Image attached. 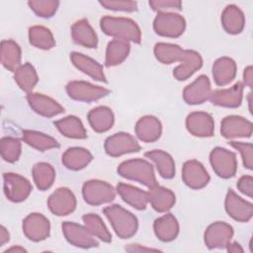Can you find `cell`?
<instances>
[{
	"label": "cell",
	"mask_w": 253,
	"mask_h": 253,
	"mask_svg": "<svg viewBox=\"0 0 253 253\" xmlns=\"http://www.w3.org/2000/svg\"><path fill=\"white\" fill-rule=\"evenodd\" d=\"M1 63L6 69L14 72L21 65V48L14 41L1 42Z\"/></svg>",
	"instance_id": "cell-33"
},
{
	"label": "cell",
	"mask_w": 253,
	"mask_h": 253,
	"mask_svg": "<svg viewBox=\"0 0 253 253\" xmlns=\"http://www.w3.org/2000/svg\"><path fill=\"white\" fill-rule=\"evenodd\" d=\"M21 154V142L18 138L3 137L1 139V155L7 162H15Z\"/></svg>",
	"instance_id": "cell-41"
},
{
	"label": "cell",
	"mask_w": 253,
	"mask_h": 253,
	"mask_svg": "<svg viewBox=\"0 0 253 253\" xmlns=\"http://www.w3.org/2000/svg\"><path fill=\"white\" fill-rule=\"evenodd\" d=\"M243 98V85L237 82L227 89H217L211 91L210 100L213 105L225 108H237Z\"/></svg>",
	"instance_id": "cell-20"
},
{
	"label": "cell",
	"mask_w": 253,
	"mask_h": 253,
	"mask_svg": "<svg viewBox=\"0 0 253 253\" xmlns=\"http://www.w3.org/2000/svg\"><path fill=\"white\" fill-rule=\"evenodd\" d=\"M8 252H27V250L20 246H13L5 251V253H8Z\"/></svg>",
	"instance_id": "cell-51"
},
{
	"label": "cell",
	"mask_w": 253,
	"mask_h": 253,
	"mask_svg": "<svg viewBox=\"0 0 253 253\" xmlns=\"http://www.w3.org/2000/svg\"><path fill=\"white\" fill-rule=\"evenodd\" d=\"M22 139L27 144H29L30 146L40 151H45V150L59 146L55 138L37 130H31V129L23 130Z\"/></svg>",
	"instance_id": "cell-35"
},
{
	"label": "cell",
	"mask_w": 253,
	"mask_h": 253,
	"mask_svg": "<svg viewBox=\"0 0 253 253\" xmlns=\"http://www.w3.org/2000/svg\"><path fill=\"white\" fill-rule=\"evenodd\" d=\"M68 96L80 102H93L109 95L110 91L106 88L95 86L85 81H71L66 85Z\"/></svg>",
	"instance_id": "cell-9"
},
{
	"label": "cell",
	"mask_w": 253,
	"mask_h": 253,
	"mask_svg": "<svg viewBox=\"0 0 253 253\" xmlns=\"http://www.w3.org/2000/svg\"><path fill=\"white\" fill-rule=\"evenodd\" d=\"M145 157L154 162L157 171L164 179H171L175 175V162L170 154L163 150L155 149L146 152Z\"/></svg>",
	"instance_id": "cell-32"
},
{
	"label": "cell",
	"mask_w": 253,
	"mask_h": 253,
	"mask_svg": "<svg viewBox=\"0 0 253 253\" xmlns=\"http://www.w3.org/2000/svg\"><path fill=\"white\" fill-rule=\"evenodd\" d=\"M27 101L30 107L39 115L51 118L64 112L62 106H60L53 99L40 93H29L27 95Z\"/></svg>",
	"instance_id": "cell-21"
},
{
	"label": "cell",
	"mask_w": 253,
	"mask_h": 253,
	"mask_svg": "<svg viewBox=\"0 0 253 253\" xmlns=\"http://www.w3.org/2000/svg\"><path fill=\"white\" fill-rule=\"evenodd\" d=\"M82 195L87 204L99 206L112 202L116 197V191L105 181L90 180L84 183Z\"/></svg>",
	"instance_id": "cell-5"
},
{
	"label": "cell",
	"mask_w": 253,
	"mask_h": 253,
	"mask_svg": "<svg viewBox=\"0 0 253 253\" xmlns=\"http://www.w3.org/2000/svg\"><path fill=\"white\" fill-rule=\"evenodd\" d=\"M10 239V235H9V232L8 230L2 225L0 227V245L3 246L6 242H8Z\"/></svg>",
	"instance_id": "cell-49"
},
{
	"label": "cell",
	"mask_w": 253,
	"mask_h": 253,
	"mask_svg": "<svg viewBox=\"0 0 253 253\" xmlns=\"http://www.w3.org/2000/svg\"><path fill=\"white\" fill-rule=\"evenodd\" d=\"M61 227L66 240L76 247L91 248L99 245L95 236L86 226L84 227L78 223L66 221L62 223Z\"/></svg>",
	"instance_id": "cell-11"
},
{
	"label": "cell",
	"mask_w": 253,
	"mask_h": 253,
	"mask_svg": "<svg viewBox=\"0 0 253 253\" xmlns=\"http://www.w3.org/2000/svg\"><path fill=\"white\" fill-rule=\"evenodd\" d=\"M70 59L74 66H76L83 73L89 75L94 80L102 82L107 81L106 76L104 74L103 66L96 60L75 51L70 54Z\"/></svg>",
	"instance_id": "cell-25"
},
{
	"label": "cell",
	"mask_w": 253,
	"mask_h": 253,
	"mask_svg": "<svg viewBox=\"0 0 253 253\" xmlns=\"http://www.w3.org/2000/svg\"><path fill=\"white\" fill-rule=\"evenodd\" d=\"M211 93L210 79L206 75H200L183 91V98L190 105H198L210 99Z\"/></svg>",
	"instance_id": "cell-19"
},
{
	"label": "cell",
	"mask_w": 253,
	"mask_h": 253,
	"mask_svg": "<svg viewBox=\"0 0 253 253\" xmlns=\"http://www.w3.org/2000/svg\"><path fill=\"white\" fill-rule=\"evenodd\" d=\"M99 3L106 9L114 11L133 12L137 9V3L129 0H103Z\"/></svg>",
	"instance_id": "cell-43"
},
{
	"label": "cell",
	"mask_w": 253,
	"mask_h": 253,
	"mask_svg": "<svg viewBox=\"0 0 253 253\" xmlns=\"http://www.w3.org/2000/svg\"><path fill=\"white\" fill-rule=\"evenodd\" d=\"M49 231V221L41 213H31L23 220V232L32 241L39 242L44 240L48 237Z\"/></svg>",
	"instance_id": "cell-12"
},
{
	"label": "cell",
	"mask_w": 253,
	"mask_h": 253,
	"mask_svg": "<svg viewBox=\"0 0 253 253\" xmlns=\"http://www.w3.org/2000/svg\"><path fill=\"white\" fill-rule=\"evenodd\" d=\"M4 193L8 200L14 203L25 201L31 194L33 187L30 181L16 173H4Z\"/></svg>",
	"instance_id": "cell-8"
},
{
	"label": "cell",
	"mask_w": 253,
	"mask_h": 253,
	"mask_svg": "<svg viewBox=\"0 0 253 253\" xmlns=\"http://www.w3.org/2000/svg\"><path fill=\"white\" fill-rule=\"evenodd\" d=\"M149 6L158 13H165L167 10H181L182 2L177 0H151Z\"/></svg>",
	"instance_id": "cell-45"
},
{
	"label": "cell",
	"mask_w": 253,
	"mask_h": 253,
	"mask_svg": "<svg viewBox=\"0 0 253 253\" xmlns=\"http://www.w3.org/2000/svg\"><path fill=\"white\" fill-rule=\"evenodd\" d=\"M153 229L158 239L164 242L174 240L179 233V223L171 213H166L155 219Z\"/></svg>",
	"instance_id": "cell-27"
},
{
	"label": "cell",
	"mask_w": 253,
	"mask_h": 253,
	"mask_svg": "<svg viewBox=\"0 0 253 253\" xmlns=\"http://www.w3.org/2000/svg\"><path fill=\"white\" fill-rule=\"evenodd\" d=\"M182 179L189 188L199 190L208 185L210 175L201 162L197 160H189L183 165Z\"/></svg>",
	"instance_id": "cell-16"
},
{
	"label": "cell",
	"mask_w": 253,
	"mask_h": 253,
	"mask_svg": "<svg viewBox=\"0 0 253 253\" xmlns=\"http://www.w3.org/2000/svg\"><path fill=\"white\" fill-rule=\"evenodd\" d=\"M162 132L160 121L153 116H144L140 118L135 125V134L144 142L156 141Z\"/></svg>",
	"instance_id": "cell-22"
},
{
	"label": "cell",
	"mask_w": 253,
	"mask_h": 253,
	"mask_svg": "<svg viewBox=\"0 0 253 253\" xmlns=\"http://www.w3.org/2000/svg\"><path fill=\"white\" fill-rule=\"evenodd\" d=\"M117 192L126 204L136 210H144L147 206V192H144L139 188L125 183H119L117 185Z\"/></svg>",
	"instance_id": "cell-28"
},
{
	"label": "cell",
	"mask_w": 253,
	"mask_h": 253,
	"mask_svg": "<svg viewBox=\"0 0 253 253\" xmlns=\"http://www.w3.org/2000/svg\"><path fill=\"white\" fill-rule=\"evenodd\" d=\"M225 248L227 249V251H229V252H233V253L243 252V248H242V247L240 246V244H239V243H237V242H233V243L229 242Z\"/></svg>",
	"instance_id": "cell-50"
},
{
	"label": "cell",
	"mask_w": 253,
	"mask_h": 253,
	"mask_svg": "<svg viewBox=\"0 0 253 253\" xmlns=\"http://www.w3.org/2000/svg\"><path fill=\"white\" fill-rule=\"evenodd\" d=\"M93 159L92 154L82 147L68 148L62 155L63 165L70 170H81L85 168Z\"/></svg>",
	"instance_id": "cell-31"
},
{
	"label": "cell",
	"mask_w": 253,
	"mask_h": 253,
	"mask_svg": "<svg viewBox=\"0 0 253 253\" xmlns=\"http://www.w3.org/2000/svg\"><path fill=\"white\" fill-rule=\"evenodd\" d=\"M105 151L112 157H118L123 154L137 152L140 145L135 138L126 132H117L105 140Z\"/></svg>",
	"instance_id": "cell-10"
},
{
	"label": "cell",
	"mask_w": 253,
	"mask_h": 253,
	"mask_svg": "<svg viewBox=\"0 0 253 253\" xmlns=\"http://www.w3.org/2000/svg\"><path fill=\"white\" fill-rule=\"evenodd\" d=\"M188 131L199 137H209L213 135L214 122L212 117L205 112H194L186 119Z\"/></svg>",
	"instance_id": "cell-18"
},
{
	"label": "cell",
	"mask_w": 253,
	"mask_h": 253,
	"mask_svg": "<svg viewBox=\"0 0 253 253\" xmlns=\"http://www.w3.org/2000/svg\"><path fill=\"white\" fill-rule=\"evenodd\" d=\"M29 40L32 45L41 49H50L55 45L51 32L42 26H34L29 29Z\"/></svg>",
	"instance_id": "cell-39"
},
{
	"label": "cell",
	"mask_w": 253,
	"mask_h": 253,
	"mask_svg": "<svg viewBox=\"0 0 253 253\" xmlns=\"http://www.w3.org/2000/svg\"><path fill=\"white\" fill-rule=\"evenodd\" d=\"M186 28L185 19L176 13H158L153 21V29L156 34L167 38L180 37Z\"/></svg>",
	"instance_id": "cell-6"
},
{
	"label": "cell",
	"mask_w": 253,
	"mask_h": 253,
	"mask_svg": "<svg viewBox=\"0 0 253 253\" xmlns=\"http://www.w3.org/2000/svg\"><path fill=\"white\" fill-rule=\"evenodd\" d=\"M221 24L228 34L237 35L244 29V14L237 6L228 5L221 14Z\"/></svg>",
	"instance_id": "cell-29"
},
{
	"label": "cell",
	"mask_w": 253,
	"mask_h": 253,
	"mask_svg": "<svg viewBox=\"0 0 253 253\" xmlns=\"http://www.w3.org/2000/svg\"><path fill=\"white\" fill-rule=\"evenodd\" d=\"M28 5L39 17L49 18L56 12L59 2L55 0H33L29 1Z\"/></svg>",
	"instance_id": "cell-42"
},
{
	"label": "cell",
	"mask_w": 253,
	"mask_h": 253,
	"mask_svg": "<svg viewBox=\"0 0 253 253\" xmlns=\"http://www.w3.org/2000/svg\"><path fill=\"white\" fill-rule=\"evenodd\" d=\"M54 126L66 137L81 139L87 136L82 122L75 116H68L58 120L54 122Z\"/></svg>",
	"instance_id": "cell-34"
},
{
	"label": "cell",
	"mask_w": 253,
	"mask_h": 253,
	"mask_svg": "<svg viewBox=\"0 0 253 253\" xmlns=\"http://www.w3.org/2000/svg\"><path fill=\"white\" fill-rule=\"evenodd\" d=\"M71 36L74 42H76L77 44L89 48H94L97 46V35L86 19H81L72 25Z\"/></svg>",
	"instance_id": "cell-26"
},
{
	"label": "cell",
	"mask_w": 253,
	"mask_h": 253,
	"mask_svg": "<svg viewBox=\"0 0 253 253\" xmlns=\"http://www.w3.org/2000/svg\"><path fill=\"white\" fill-rule=\"evenodd\" d=\"M211 165L217 176L223 179L231 178L237 170V160L233 152L222 148L215 147L210 154Z\"/></svg>",
	"instance_id": "cell-7"
},
{
	"label": "cell",
	"mask_w": 253,
	"mask_h": 253,
	"mask_svg": "<svg viewBox=\"0 0 253 253\" xmlns=\"http://www.w3.org/2000/svg\"><path fill=\"white\" fill-rule=\"evenodd\" d=\"M229 144L237 149L241 154L244 167L251 170L253 167V146L251 143L246 142H238V141H230Z\"/></svg>",
	"instance_id": "cell-44"
},
{
	"label": "cell",
	"mask_w": 253,
	"mask_h": 253,
	"mask_svg": "<svg viewBox=\"0 0 253 253\" xmlns=\"http://www.w3.org/2000/svg\"><path fill=\"white\" fill-rule=\"evenodd\" d=\"M224 207L228 215L240 222L248 221L253 215L252 204L240 198L231 189H229L226 194Z\"/></svg>",
	"instance_id": "cell-14"
},
{
	"label": "cell",
	"mask_w": 253,
	"mask_h": 253,
	"mask_svg": "<svg viewBox=\"0 0 253 253\" xmlns=\"http://www.w3.org/2000/svg\"><path fill=\"white\" fill-rule=\"evenodd\" d=\"M236 63L230 57H220L212 65V77L216 85L224 86L229 84L236 75Z\"/></svg>",
	"instance_id": "cell-24"
},
{
	"label": "cell",
	"mask_w": 253,
	"mask_h": 253,
	"mask_svg": "<svg viewBox=\"0 0 253 253\" xmlns=\"http://www.w3.org/2000/svg\"><path fill=\"white\" fill-rule=\"evenodd\" d=\"M237 188L242 194L248 196L249 198H252V196H253V178L249 175L242 176L237 182Z\"/></svg>",
	"instance_id": "cell-46"
},
{
	"label": "cell",
	"mask_w": 253,
	"mask_h": 253,
	"mask_svg": "<svg viewBox=\"0 0 253 253\" xmlns=\"http://www.w3.org/2000/svg\"><path fill=\"white\" fill-rule=\"evenodd\" d=\"M147 197L151 207L158 212L168 211L170 209H172L176 200L175 195L171 190L157 184L149 188Z\"/></svg>",
	"instance_id": "cell-23"
},
{
	"label": "cell",
	"mask_w": 253,
	"mask_h": 253,
	"mask_svg": "<svg viewBox=\"0 0 253 253\" xmlns=\"http://www.w3.org/2000/svg\"><path fill=\"white\" fill-rule=\"evenodd\" d=\"M14 79L18 86L27 93H31L39 81L37 71L30 62H26L18 67L14 72Z\"/></svg>",
	"instance_id": "cell-38"
},
{
	"label": "cell",
	"mask_w": 253,
	"mask_h": 253,
	"mask_svg": "<svg viewBox=\"0 0 253 253\" xmlns=\"http://www.w3.org/2000/svg\"><path fill=\"white\" fill-rule=\"evenodd\" d=\"M47 206L50 211L58 216L71 213L76 208L74 194L67 188L56 189L48 198Z\"/></svg>",
	"instance_id": "cell-13"
},
{
	"label": "cell",
	"mask_w": 253,
	"mask_h": 253,
	"mask_svg": "<svg viewBox=\"0 0 253 253\" xmlns=\"http://www.w3.org/2000/svg\"><path fill=\"white\" fill-rule=\"evenodd\" d=\"M88 121L95 131L105 132L113 126L115 119L114 114L110 108L99 106L89 112Z\"/></svg>",
	"instance_id": "cell-30"
},
{
	"label": "cell",
	"mask_w": 253,
	"mask_h": 253,
	"mask_svg": "<svg viewBox=\"0 0 253 253\" xmlns=\"http://www.w3.org/2000/svg\"><path fill=\"white\" fill-rule=\"evenodd\" d=\"M85 226L92 232V234L104 242H111L112 235L103 222L102 218L95 213H87L82 216Z\"/></svg>",
	"instance_id": "cell-40"
},
{
	"label": "cell",
	"mask_w": 253,
	"mask_h": 253,
	"mask_svg": "<svg viewBox=\"0 0 253 253\" xmlns=\"http://www.w3.org/2000/svg\"><path fill=\"white\" fill-rule=\"evenodd\" d=\"M103 212L109 219L116 234L123 238H130L137 230V218L130 211L122 208L119 205H112L106 207Z\"/></svg>",
	"instance_id": "cell-3"
},
{
	"label": "cell",
	"mask_w": 253,
	"mask_h": 253,
	"mask_svg": "<svg viewBox=\"0 0 253 253\" xmlns=\"http://www.w3.org/2000/svg\"><path fill=\"white\" fill-rule=\"evenodd\" d=\"M126 250L129 251V252H133V251H158V249L147 248V247L140 246L138 244H130L127 247H126Z\"/></svg>",
	"instance_id": "cell-48"
},
{
	"label": "cell",
	"mask_w": 253,
	"mask_h": 253,
	"mask_svg": "<svg viewBox=\"0 0 253 253\" xmlns=\"http://www.w3.org/2000/svg\"><path fill=\"white\" fill-rule=\"evenodd\" d=\"M118 173L128 180H133L150 188L157 184L152 165L143 159H130L122 162Z\"/></svg>",
	"instance_id": "cell-4"
},
{
	"label": "cell",
	"mask_w": 253,
	"mask_h": 253,
	"mask_svg": "<svg viewBox=\"0 0 253 253\" xmlns=\"http://www.w3.org/2000/svg\"><path fill=\"white\" fill-rule=\"evenodd\" d=\"M153 51L157 60L164 64L181 62L173 71L174 77L179 81L188 79L203 65V59L197 51L183 49L175 43L158 42Z\"/></svg>",
	"instance_id": "cell-1"
},
{
	"label": "cell",
	"mask_w": 253,
	"mask_h": 253,
	"mask_svg": "<svg viewBox=\"0 0 253 253\" xmlns=\"http://www.w3.org/2000/svg\"><path fill=\"white\" fill-rule=\"evenodd\" d=\"M102 31L116 40H122L126 42H133L139 43L141 41V33L134 21L128 18L123 17H103L100 21Z\"/></svg>",
	"instance_id": "cell-2"
},
{
	"label": "cell",
	"mask_w": 253,
	"mask_h": 253,
	"mask_svg": "<svg viewBox=\"0 0 253 253\" xmlns=\"http://www.w3.org/2000/svg\"><path fill=\"white\" fill-rule=\"evenodd\" d=\"M233 228L228 223L216 221L211 223L205 232V243L210 249L225 248L231 241Z\"/></svg>",
	"instance_id": "cell-15"
},
{
	"label": "cell",
	"mask_w": 253,
	"mask_h": 253,
	"mask_svg": "<svg viewBox=\"0 0 253 253\" xmlns=\"http://www.w3.org/2000/svg\"><path fill=\"white\" fill-rule=\"evenodd\" d=\"M129 43L122 40H113L108 43L105 63L111 67L122 63L129 53Z\"/></svg>",
	"instance_id": "cell-36"
},
{
	"label": "cell",
	"mask_w": 253,
	"mask_h": 253,
	"mask_svg": "<svg viewBox=\"0 0 253 253\" xmlns=\"http://www.w3.org/2000/svg\"><path fill=\"white\" fill-rule=\"evenodd\" d=\"M248 103H249V110H250V113H252L251 112V94H249V96H248Z\"/></svg>",
	"instance_id": "cell-52"
},
{
	"label": "cell",
	"mask_w": 253,
	"mask_h": 253,
	"mask_svg": "<svg viewBox=\"0 0 253 253\" xmlns=\"http://www.w3.org/2000/svg\"><path fill=\"white\" fill-rule=\"evenodd\" d=\"M253 68L251 65L247 66L244 70V73H243V81H244V84H246L249 88H252V84H253Z\"/></svg>",
	"instance_id": "cell-47"
},
{
	"label": "cell",
	"mask_w": 253,
	"mask_h": 253,
	"mask_svg": "<svg viewBox=\"0 0 253 253\" xmlns=\"http://www.w3.org/2000/svg\"><path fill=\"white\" fill-rule=\"evenodd\" d=\"M32 174L36 186L41 191L49 189L55 179V171L53 167L46 162H39L35 164Z\"/></svg>",
	"instance_id": "cell-37"
},
{
	"label": "cell",
	"mask_w": 253,
	"mask_h": 253,
	"mask_svg": "<svg viewBox=\"0 0 253 253\" xmlns=\"http://www.w3.org/2000/svg\"><path fill=\"white\" fill-rule=\"evenodd\" d=\"M252 124L250 121L239 116H228L221 121L220 132L225 138L250 137L252 134Z\"/></svg>",
	"instance_id": "cell-17"
}]
</instances>
